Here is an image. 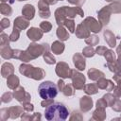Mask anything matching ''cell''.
I'll return each mask as SVG.
<instances>
[{"mask_svg": "<svg viewBox=\"0 0 121 121\" xmlns=\"http://www.w3.org/2000/svg\"><path fill=\"white\" fill-rule=\"evenodd\" d=\"M56 72L60 78H69V77H71L69 66L64 62L58 63L57 68H56Z\"/></svg>", "mask_w": 121, "mask_h": 121, "instance_id": "6", "label": "cell"}, {"mask_svg": "<svg viewBox=\"0 0 121 121\" xmlns=\"http://www.w3.org/2000/svg\"><path fill=\"white\" fill-rule=\"evenodd\" d=\"M74 119H78V120H81L82 119V115H81V113H79L78 112H77V111H75V112H73V113H72V115L70 116V120H74Z\"/></svg>", "mask_w": 121, "mask_h": 121, "instance_id": "31", "label": "cell"}, {"mask_svg": "<svg viewBox=\"0 0 121 121\" xmlns=\"http://www.w3.org/2000/svg\"><path fill=\"white\" fill-rule=\"evenodd\" d=\"M83 54L86 56V57H92L95 53H94V49L92 47H86L84 48L83 50Z\"/></svg>", "mask_w": 121, "mask_h": 121, "instance_id": "30", "label": "cell"}, {"mask_svg": "<svg viewBox=\"0 0 121 121\" xmlns=\"http://www.w3.org/2000/svg\"><path fill=\"white\" fill-rule=\"evenodd\" d=\"M27 26H28L27 21L24 20V19L21 18V17H18V18L14 21V27H19L20 29H22V28H26Z\"/></svg>", "mask_w": 121, "mask_h": 121, "instance_id": "16", "label": "cell"}, {"mask_svg": "<svg viewBox=\"0 0 121 121\" xmlns=\"http://www.w3.org/2000/svg\"><path fill=\"white\" fill-rule=\"evenodd\" d=\"M27 36L29 37V39H31V40H33V41H36V40H39V39L42 38L43 33H42L38 28L32 27V28H30V29L27 31Z\"/></svg>", "mask_w": 121, "mask_h": 121, "instance_id": "10", "label": "cell"}, {"mask_svg": "<svg viewBox=\"0 0 121 121\" xmlns=\"http://www.w3.org/2000/svg\"><path fill=\"white\" fill-rule=\"evenodd\" d=\"M62 92H63V94L65 95H74V90L72 89L71 85H66L65 87H63Z\"/></svg>", "mask_w": 121, "mask_h": 121, "instance_id": "23", "label": "cell"}, {"mask_svg": "<svg viewBox=\"0 0 121 121\" xmlns=\"http://www.w3.org/2000/svg\"><path fill=\"white\" fill-rule=\"evenodd\" d=\"M1 11L3 14H6V15H9L11 13V9L8 6V5H5V4H2L1 5Z\"/></svg>", "mask_w": 121, "mask_h": 121, "instance_id": "24", "label": "cell"}, {"mask_svg": "<svg viewBox=\"0 0 121 121\" xmlns=\"http://www.w3.org/2000/svg\"><path fill=\"white\" fill-rule=\"evenodd\" d=\"M19 83V79L17 77H15L14 75H11L10 77L8 78V86L10 88V89H15L17 87Z\"/></svg>", "mask_w": 121, "mask_h": 121, "instance_id": "15", "label": "cell"}, {"mask_svg": "<svg viewBox=\"0 0 121 121\" xmlns=\"http://www.w3.org/2000/svg\"><path fill=\"white\" fill-rule=\"evenodd\" d=\"M57 35L61 40H67L69 38V35L67 34V32L65 31V29H63L62 27H59V29L57 31Z\"/></svg>", "mask_w": 121, "mask_h": 121, "instance_id": "21", "label": "cell"}, {"mask_svg": "<svg viewBox=\"0 0 121 121\" xmlns=\"http://www.w3.org/2000/svg\"><path fill=\"white\" fill-rule=\"evenodd\" d=\"M64 49V44L60 43V42H55L52 44V50L56 53V54H61L62 51Z\"/></svg>", "mask_w": 121, "mask_h": 121, "instance_id": "18", "label": "cell"}, {"mask_svg": "<svg viewBox=\"0 0 121 121\" xmlns=\"http://www.w3.org/2000/svg\"><path fill=\"white\" fill-rule=\"evenodd\" d=\"M79 106H80V110L83 112H89L92 107H93V100L91 97L89 96H83L80 98L79 100Z\"/></svg>", "mask_w": 121, "mask_h": 121, "instance_id": "7", "label": "cell"}, {"mask_svg": "<svg viewBox=\"0 0 121 121\" xmlns=\"http://www.w3.org/2000/svg\"><path fill=\"white\" fill-rule=\"evenodd\" d=\"M68 115L67 108L60 102H53L44 110V117L48 121H64L68 118Z\"/></svg>", "mask_w": 121, "mask_h": 121, "instance_id": "1", "label": "cell"}, {"mask_svg": "<svg viewBox=\"0 0 121 121\" xmlns=\"http://www.w3.org/2000/svg\"><path fill=\"white\" fill-rule=\"evenodd\" d=\"M18 37H19V31L14 28L13 32H12L11 35H10V40H11V41H16V40L18 39Z\"/></svg>", "mask_w": 121, "mask_h": 121, "instance_id": "36", "label": "cell"}, {"mask_svg": "<svg viewBox=\"0 0 121 121\" xmlns=\"http://www.w3.org/2000/svg\"><path fill=\"white\" fill-rule=\"evenodd\" d=\"M84 91H85L86 94L94 95V94H96V93H97V88L95 87V84H88V85L85 86Z\"/></svg>", "mask_w": 121, "mask_h": 121, "instance_id": "20", "label": "cell"}, {"mask_svg": "<svg viewBox=\"0 0 121 121\" xmlns=\"http://www.w3.org/2000/svg\"><path fill=\"white\" fill-rule=\"evenodd\" d=\"M105 53H106V54H105V57L107 58V60H108L109 62L114 60V55H113V52H112V51H111V50H108V51H107V50H106Z\"/></svg>", "mask_w": 121, "mask_h": 121, "instance_id": "29", "label": "cell"}, {"mask_svg": "<svg viewBox=\"0 0 121 121\" xmlns=\"http://www.w3.org/2000/svg\"><path fill=\"white\" fill-rule=\"evenodd\" d=\"M54 101H53V99H43V101H42V103H41V105L43 106V107H47V106H49L50 104H52Z\"/></svg>", "mask_w": 121, "mask_h": 121, "instance_id": "37", "label": "cell"}, {"mask_svg": "<svg viewBox=\"0 0 121 121\" xmlns=\"http://www.w3.org/2000/svg\"><path fill=\"white\" fill-rule=\"evenodd\" d=\"M44 60L49 63V64H52V63H55V59L53 57H51L49 54H45L44 55Z\"/></svg>", "mask_w": 121, "mask_h": 121, "instance_id": "33", "label": "cell"}, {"mask_svg": "<svg viewBox=\"0 0 121 121\" xmlns=\"http://www.w3.org/2000/svg\"><path fill=\"white\" fill-rule=\"evenodd\" d=\"M14 97L22 104L27 103L30 100V95L27 93H25V90L23 87H19L17 90L14 92Z\"/></svg>", "mask_w": 121, "mask_h": 121, "instance_id": "4", "label": "cell"}, {"mask_svg": "<svg viewBox=\"0 0 121 121\" xmlns=\"http://www.w3.org/2000/svg\"><path fill=\"white\" fill-rule=\"evenodd\" d=\"M12 72H13V66L10 63H4L3 64V66H2V75H4L6 73L5 77H8Z\"/></svg>", "mask_w": 121, "mask_h": 121, "instance_id": "19", "label": "cell"}, {"mask_svg": "<svg viewBox=\"0 0 121 121\" xmlns=\"http://www.w3.org/2000/svg\"><path fill=\"white\" fill-rule=\"evenodd\" d=\"M34 8L31 5H26L23 9V14L27 18V19H32L34 16Z\"/></svg>", "mask_w": 121, "mask_h": 121, "instance_id": "13", "label": "cell"}, {"mask_svg": "<svg viewBox=\"0 0 121 121\" xmlns=\"http://www.w3.org/2000/svg\"><path fill=\"white\" fill-rule=\"evenodd\" d=\"M38 92L43 99H53L58 95V88L51 81H43L39 85Z\"/></svg>", "mask_w": 121, "mask_h": 121, "instance_id": "2", "label": "cell"}, {"mask_svg": "<svg viewBox=\"0 0 121 121\" xmlns=\"http://www.w3.org/2000/svg\"><path fill=\"white\" fill-rule=\"evenodd\" d=\"M20 72L22 74H24L26 77H31L35 79H41L43 78V71L41 69H33L32 66L30 65H26V64H22L20 66Z\"/></svg>", "mask_w": 121, "mask_h": 121, "instance_id": "3", "label": "cell"}, {"mask_svg": "<svg viewBox=\"0 0 121 121\" xmlns=\"http://www.w3.org/2000/svg\"><path fill=\"white\" fill-rule=\"evenodd\" d=\"M114 95L116 97H120L121 96V81H118V86L117 88L114 90Z\"/></svg>", "mask_w": 121, "mask_h": 121, "instance_id": "34", "label": "cell"}, {"mask_svg": "<svg viewBox=\"0 0 121 121\" xmlns=\"http://www.w3.org/2000/svg\"><path fill=\"white\" fill-rule=\"evenodd\" d=\"M112 109L115 112H121V101L119 99L114 100V102L112 105Z\"/></svg>", "mask_w": 121, "mask_h": 121, "instance_id": "22", "label": "cell"}, {"mask_svg": "<svg viewBox=\"0 0 121 121\" xmlns=\"http://www.w3.org/2000/svg\"><path fill=\"white\" fill-rule=\"evenodd\" d=\"M9 21L8 19H3L2 20V27L6 28V27H9Z\"/></svg>", "mask_w": 121, "mask_h": 121, "instance_id": "39", "label": "cell"}, {"mask_svg": "<svg viewBox=\"0 0 121 121\" xmlns=\"http://www.w3.org/2000/svg\"><path fill=\"white\" fill-rule=\"evenodd\" d=\"M8 112H9V116L11 119H16L18 117L21 116L22 112H23V108L20 106H14V107H10L8 109Z\"/></svg>", "mask_w": 121, "mask_h": 121, "instance_id": "8", "label": "cell"}, {"mask_svg": "<svg viewBox=\"0 0 121 121\" xmlns=\"http://www.w3.org/2000/svg\"><path fill=\"white\" fill-rule=\"evenodd\" d=\"M97 85L99 88L101 89H106L108 91H111L112 90L113 88V83H112V81L110 80H105V79H102V80H99L97 82Z\"/></svg>", "mask_w": 121, "mask_h": 121, "instance_id": "14", "label": "cell"}, {"mask_svg": "<svg viewBox=\"0 0 121 121\" xmlns=\"http://www.w3.org/2000/svg\"><path fill=\"white\" fill-rule=\"evenodd\" d=\"M92 119L93 120H97V121H102V120L106 119L105 110L104 109H101V108H96V110L93 112Z\"/></svg>", "mask_w": 121, "mask_h": 121, "instance_id": "9", "label": "cell"}, {"mask_svg": "<svg viewBox=\"0 0 121 121\" xmlns=\"http://www.w3.org/2000/svg\"><path fill=\"white\" fill-rule=\"evenodd\" d=\"M74 60V63L75 65L79 69V70H84L85 68V60L79 55V54H76L73 58Z\"/></svg>", "mask_w": 121, "mask_h": 121, "instance_id": "11", "label": "cell"}, {"mask_svg": "<svg viewBox=\"0 0 121 121\" xmlns=\"http://www.w3.org/2000/svg\"><path fill=\"white\" fill-rule=\"evenodd\" d=\"M103 97H104V98H105V100L107 101V103H108V106H112V103L114 102V98H113V95H112L111 94H107V95H105Z\"/></svg>", "mask_w": 121, "mask_h": 121, "instance_id": "26", "label": "cell"}, {"mask_svg": "<svg viewBox=\"0 0 121 121\" xmlns=\"http://www.w3.org/2000/svg\"><path fill=\"white\" fill-rule=\"evenodd\" d=\"M107 1H112V0H107Z\"/></svg>", "mask_w": 121, "mask_h": 121, "instance_id": "41", "label": "cell"}, {"mask_svg": "<svg viewBox=\"0 0 121 121\" xmlns=\"http://www.w3.org/2000/svg\"><path fill=\"white\" fill-rule=\"evenodd\" d=\"M72 79H73V83L76 89H82L84 82H85V78L83 77V75H81L80 73H78L76 71H72Z\"/></svg>", "mask_w": 121, "mask_h": 121, "instance_id": "5", "label": "cell"}, {"mask_svg": "<svg viewBox=\"0 0 121 121\" xmlns=\"http://www.w3.org/2000/svg\"><path fill=\"white\" fill-rule=\"evenodd\" d=\"M41 28L45 32H48L51 29V25L49 24V22H42L41 23Z\"/></svg>", "mask_w": 121, "mask_h": 121, "instance_id": "27", "label": "cell"}, {"mask_svg": "<svg viewBox=\"0 0 121 121\" xmlns=\"http://www.w3.org/2000/svg\"><path fill=\"white\" fill-rule=\"evenodd\" d=\"M97 42H98V39L95 36H92V37H90V39H87L86 40V43H90V44H95Z\"/></svg>", "mask_w": 121, "mask_h": 121, "instance_id": "35", "label": "cell"}, {"mask_svg": "<svg viewBox=\"0 0 121 121\" xmlns=\"http://www.w3.org/2000/svg\"><path fill=\"white\" fill-rule=\"evenodd\" d=\"M120 119H121V116H120Z\"/></svg>", "mask_w": 121, "mask_h": 121, "instance_id": "42", "label": "cell"}, {"mask_svg": "<svg viewBox=\"0 0 121 121\" xmlns=\"http://www.w3.org/2000/svg\"><path fill=\"white\" fill-rule=\"evenodd\" d=\"M106 50V48L105 47H98L97 49H96V52H97V54H100V55H102L103 54V52Z\"/></svg>", "mask_w": 121, "mask_h": 121, "instance_id": "40", "label": "cell"}, {"mask_svg": "<svg viewBox=\"0 0 121 121\" xmlns=\"http://www.w3.org/2000/svg\"><path fill=\"white\" fill-rule=\"evenodd\" d=\"M88 76H89V78H90L91 79L95 80V79H97L98 78L103 77L104 74H103L102 72H100V71L95 70V69H91V70L88 72Z\"/></svg>", "mask_w": 121, "mask_h": 121, "instance_id": "17", "label": "cell"}, {"mask_svg": "<svg viewBox=\"0 0 121 121\" xmlns=\"http://www.w3.org/2000/svg\"><path fill=\"white\" fill-rule=\"evenodd\" d=\"M107 106H108V103H107V101L105 100V98H104V97H102L101 99H99V100L96 102V108L105 109Z\"/></svg>", "mask_w": 121, "mask_h": 121, "instance_id": "25", "label": "cell"}, {"mask_svg": "<svg viewBox=\"0 0 121 121\" xmlns=\"http://www.w3.org/2000/svg\"><path fill=\"white\" fill-rule=\"evenodd\" d=\"M21 119L22 120H41L42 119V115L40 112H35V113H23L21 115Z\"/></svg>", "mask_w": 121, "mask_h": 121, "instance_id": "12", "label": "cell"}, {"mask_svg": "<svg viewBox=\"0 0 121 121\" xmlns=\"http://www.w3.org/2000/svg\"><path fill=\"white\" fill-rule=\"evenodd\" d=\"M23 107H24V110H25L26 112H32V111L34 110V107H33V105H32V104H30L29 102L23 104Z\"/></svg>", "mask_w": 121, "mask_h": 121, "instance_id": "32", "label": "cell"}, {"mask_svg": "<svg viewBox=\"0 0 121 121\" xmlns=\"http://www.w3.org/2000/svg\"><path fill=\"white\" fill-rule=\"evenodd\" d=\"M66 26H67V27L70 28L71 32L74 31V22L73 21H66Z\"/></svg>", "mask_w": 121, "mask_h": 121, "instance_id": "38", "label": "cell"}, {"mask_svg": "<svg viewBox=\"0 0 121 121\" xmlns=\"http://www.w3.org/2000/svg\"><path fill=\"white\" fill-rule=\"evenodd\" d=\"M11 99H12V95H11L10 93H6V94H4V95H2V101H3L4 103L9 102V101H11Z\"/></svg>", "mask_w": 121, "mask_h": 121, "instance_id": "28", "label": "cell"}]
</instances>
